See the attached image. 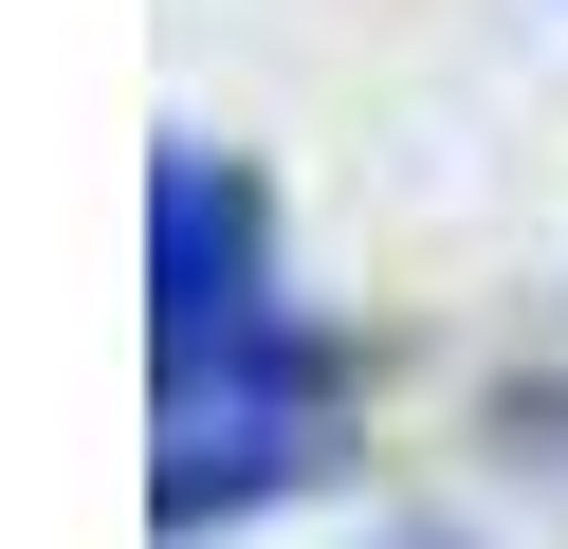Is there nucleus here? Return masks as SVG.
Instances as JSON below:
<instances>
[{"label": "nucleus", "mask_w": 568, "mask_h": 549, "mask_svg": "<svg viewBox=\"0 0 568 549\" xmlns=\"http://www.w3.org/2000/svg\"><path fill=\"white\" fill-rule=\"evenodd\" d=\"M148 421H165V458H148L165 549L275 512L312 476V421H331V348L294 329L275 220H257V183L221 146H165L148 165Z\"/></svg>", "instance_id": "nucleus-1"}]
</instances>
